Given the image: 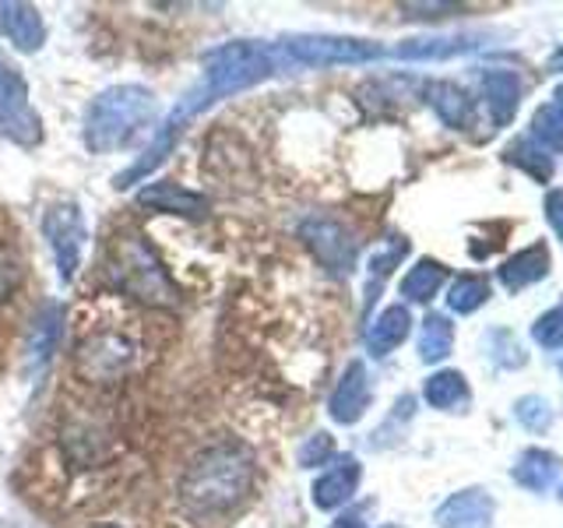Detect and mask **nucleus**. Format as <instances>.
Segmentation results:
<instances>
[{
    "mask_svg": "<svg viewBox=\"0 0 563 528\" xmlns=\"http://www.w3.org/2000/svg\"><path fill=\"white\" fill-rule=\"evenodd\" d=\"M278 70H286V64H282L275 43L268 46V43L240 40V43H225L219 50H208L198 85H194L190 92L173 106L169 117L158 123L152 145L141 152L128 169L117 173L113 187L128 190L131 184H141L145 176H152L158 169V163H166V158H169V152L176 148V141H180V131L194 117H201L205 110H211V106L229 99V96L246 92V88L268 81L272 75H278Z\"/></svg>",
    "mask_w": 563,
    "mask_h": 528,
    "instance_id": "f257e3e1",
    "label": "nucleus"
},
{
    "mask_svg": "<svg viewBox=\"0 0 563 528\" xmlns=\"http://www.w3.org/2000/svg\"><path fill=\"white\" fill-rule=\"evenodd\" d=\"M254 486V454L240 440H222L194 454L180 480V497L194 515H225Z\"/></svg>",
    "mask_w": 563,
    "mask_h": 528,
    "instance_id": "f03ea898",
    "label": "nucleus"
},
{
    "mask_svg": "<svg viewBox=\"0 0 563 528\" xmlns=\"http://www.w3.org/2000/svg\"><path fill=\"white\" fill-rule=\"evenodd\" d=\"M155 120V96L145 85H110L88 102L85 110V145L88 152L106 155L128 148L131 141Z\"/></svg>",
    "mask_w": 563,
    "mask_h": 528,
    "instance_id": "7ed1b4c3",
    "label": "nucleus"
},
{
    "mask_svg": "<svg viewBox=\"0 0 563 528\" xmlns=\"http://www.w3.org/2000/svg\"><path fill=\"white\" fill-rule=\"evenodd\" d=\"M106 275H110L113 289L137 299L145 307H176L180 293H176L173 278L166 275L163 261L137 233L117 237L110 254H106Z\"/></svg>",
    "mask_w": 563,
    "mask_h": 528,
    "instance_id": "20e7f679",
    "label": "nucleus"
},
{
    "mask_svg": "<svg viewBox=\"0 0 563 528\" xmlns=\"http://www.w3.org/2000/svg\"><path fill=\"white\" fill-rule=\"evenodd\" d=\"M282 64L289 67H339V64H369L384 57V46L356 35H286L275 43Z\"/></svg>",
    "mask_w": 563,
    "mask_h": 528,
    "instance_id": "39448f33",
    "label": "nucleus"
},
{
    "mask_svg": "<svg viewBox=\"0 0 563 528\" xmlns=\"http://www.w3.org/2000/svg\"><path fill=\"white\" fill-rule=\"evenodd\" d=\"M137 360V345L120 331H96L78 342L75 349V374L88 384H113L131 374Z\"/></svg>",
    "mask_w": 563,
    "mask_h": 528,
    "instance_id": "423d86ee",
    "label": "nucleus"
},
{
    "mask_svg": "<svg viewBox=\"0 0 563 528\" xmlns=\"http://www.w3.org/2000/svg\"><path fill=\"white\" fill-rule=\"evenodd\" d=\"M43 117L35 113L29 99L25 75L0 57V138L14 141L22 148H35L43 145Z\"/></svg>",
    "mask_w": 563,
    "mask_h": 528,
    "instance_id": "0eeeda50",
    "label": "nucleus"
},
{
    "mask_svg": "<svg viewBox=\"0 0 563 528\" xmlns=\"http://www.w3.org/2000/svg\"><path fill=\"white\" fill-rule=\"evenodd\" d=\"M43 237L57 261V272L64 282H70L81 268V254H85V240H88V226L85 216L75 201H57L43 211Z\"/></svg>",
    "mask_w": 563,
    "mask_h": 528,
    "instance_id": "6e6552de",
    "label": "nucleus"
},
{
    "mask_svg": "<svg viewBox=\"0 0 563 528\" xmlns=\"http://www.w3.org/2000/svg\"><path fill=\"white\" fill-rule=\"evenodd\" d=\"M299 237L310 246V254L324 264L331 275H349L356 268L360 257V240L349 233V229L331 219V216H307L299 222Z\"/></svg>",
    "mask_w": 563,
    "mask_h": 528,
    "instance_id": "1a4fd4ad",
    "label": "nucleus"
},
{
    "mask_svg": "<svg viewBox=\"0 0 563 528\" xmlns=\"http://www.w3.org/2000/svg\"><path fill=\"white\" fill-rule=\"evenodd\" d=\"M64 321H67V307L60 299H46V304L35 310L32 324H29V339H25V356H22V370L29 377L43 374L49 366L53 352L60 345Z\"/></svg>",
    "mask_w": 563,
    "mask_h": 528,
    "instance_id": "9d476101",
    "label": "nucleus"
},
{
    "mask_svg": "<svg viewBox=\"0 0 563 528\" xmlns=\"http://www.w3.org/2000/svg\"><path fill=\"white\" fill-rule=\"evenodd\" d=\"M137 205L145 211H158V216H176V219H190L201 222L208 219V198L198 190H187L176 180H155L137 190Z\"/></svg>",
    "mask_w": 563,
    "mask_h": 528,
    "instance_id": "9b49d317",
    "label": "nucleus"
},
{
    "mask_svg": "<svg viewBox=\"0 0 563 528\" xmlns=\"http://www.w3.org/2000/svg\"><path fill=\"white\" fill-rule=\"evenodd\" d=\"M369 402H374V384H369V374H366V363L352 360L345 366V374L339 377L331 392V402H328V413L334 422H342V427H352V422H360L363 413L369 409Z\"/></svg>",
    "mask_w": 563,
    "mask_h": 528,
    "instance_id": "f8f14e48",
    "label": "nucleus"
},
{
    "mask_svg": "<svg viewBox=\"0 0 563 528\" xmlns=\"http://www.w3.org/2000/svg\"><path fill=\"white\" fill-rule=\"evenodd\" d=\"M360 480H363V465L356 462V458H339V462H334L324 475H317L313 504L321 510H334V507L349 504L352 497H356Z\"/></svg>",
    "mask_w": 563,
    "mask_h": 528,
    "instance_id": "ddd939ff",
    "label": "nucleus"
},
{
    "mask_svg": "<svg viewBox=\"0 0 563 528\" xmlns=\"http://www.w3.org/2000/svg\"><path fill=\"white\" fill-rule=\"evenodd\" d=\"M493 518V501L483 490H465L454 493L451 501L440 504L437 510V525L440 528H486Z\"/></svg>",
    "mask_w": 563,
    "mask_h": 528,
    "instance_id": "4468645a",
    "label": "nucleus"
},
{
    "mask_svg": "<svg viewBox=\"0 0 563 528\" xmlns=\"http://www.w3.org/2000/svg\"><path fill=\"white\" fill-rule=\"evenodd\" d=\"M409 328H412V317L405 307H384L377 314V321L366 328V349L374 356H387L395 352L405 339H409Z\"/></svg>",
    "mask_w": 563,
    "mask_h": 528,
    "instance_id": "2eb2a0df",
    "label": "nucleus"
},
{
    "mask_svg": "<svg viewBox=\"0 0 563 528\" xmlns=\"http://www.w3.org/2000/svg\"><path fill=\"white\" fill-rule=\"evenodd\" d=\"M4 35L22 53H35L46 43L43 14L32 4H4Z\"/></svg>",
    "mask_w": 563,
    "mask_h": 528,
    "instance_id": "dca6fc26",
    "label": "nucleus"
},
{
    "mask_svg": "<svg viewBox=\"0 0 563 528\" xmlns=\"http://www.w3.org/2000/svg\"><path fill=\"white\" fill-rule=\"evenodd\" d=\"M483 99L489 106V113L497 123H507L518 110L521 99V81L510 70H486L483 75Z\"/></svg>",
    "mask_w": 563,
    "mask_h": 528,
    "instance_id": "f3484780",
    "label": "nucleus"
},
{
    "mask_svg": "<svg viewBox=\"0 0 563 528\" xmlns=\"http://www.w3.org/2000/svg\"><path fill=\"white\" fill-rule=\"evenodd\" d=\"M427 102L433 106L440 120L451 123V128H465V123L472 120V113H475L472 96L462 92V88L451 85V81H433V85H427Z\"/></svg>",
    "mask_w": 563,
    "mask_h": 528,
    "instance_id": "a211bd4d",
    "label": "nucleus"
},
{
    "mask_svg": "<svg viewBox=\"0 0 563 528\" xmlns=\"http://www.w3.org/2000/svg\"><path fill=\"white\" fill-rule=\"evenodd\" d=\"M448 282V268L433 257L416 261L401 278V296L412 299V304H430V299L440 293V286Z\"/></svg>",
    "mask_w": 563,
    "mask_h": 528,
    "instance_id": "6ab92c4d",
    "label": "nucleus"
},
{
    "mask_svg": "<svg viewBox=\"0 0 563 528\" xmlns=\"http://www.w3.org/2000/svg\"><path fill=\"white\" fill-rule=\"evenodd\" d=\"M545 268H550V257H545V246H525V251H518L510 261H504L500 268V282L507 289H525L532 286V282H539L545 275Z\"/></svg>",
    "mask_w": 563,
    "mask_h": 528,
    "instance_id": "aec40b11",
    "label": "nucleus"
},
{
    "mask_svg": "<svg viewBox=\"0 0 563 528\" xmlns=\"http://www.w3.org/2000/svg\"><path fill=\"white\" fill-rule=\"evenodd\" d=\"M472 50L465 35H433V40H405L391 53L401 61H448L454 53Z\"/></svg>",
    "mask_w": 563,
    "mask_h": 528,
    "instance_id": "412c9836",
    "label": "nucleus"
},
{
    "mask_svg": "<svg viewBox=\"0 0 563 528\" xmlns=\"http://www.w3.org/2000/svg\"><path fill=\"white\" fill-rule=\"evenodd\" d=\"M422 398H427L433 409H444V413L462 409V405H468V384L457 370H440V374H433L427 387H422Z\"/></svg>",
    "mask_w": 563,
    "mask_h": 528,
    "instance_id": "4be33fe9",
    "label": "nucleus"
},
{
    "mask_svg": "<svg viewBox=\"0 0 563 528\" xmlns=\"http://www.w3.org/2000/svg\"><path fill=\"white\" fill-rule=\"evenodd\" d=\"M454 345V324L444 314H430L419 328V360L422 363H440Z\"/></svg>",
    "mask_w": 563,
    "mask_h": 528,
    "instance_id": "5701e85b",
    "label": "nucleus"
},
{
    "mask_svg": "<svg viewBox=\"0 0 563 528\" xmlns=\"http://www.w3.org/2000/svg\"><path fill=\"white\" fill-rule=\"evenodd\" d=\"M556 475H560V458L550 451H528L515 469V480L528 490H545Z\"/></svg>",
    "mask_w": 563,
    "mask_h": 528,
    "instance_id": "b1692460",
    "label": "nucleus"
},
{
    "mask_svg": "<svg viewBox=\"0 0 563 528\" xmlns=\"http://www.w3.org/2000/svg\"><path fill=\"white\" fill-rule=\"evenodd\" d=\"M486 296H489L486 278H479V275H462V278H454V282H451V289H448V307H451L454 314H472L475 307H483V304H486Z\"/></svg>",
    "mask_w": 563,
    "mask_h": 528,
    "instance_id": "393cba45",
    "label": "nucleus"
},
{
    "mask_svg": "<svg viewBox=\"0 0 563 528\" xmlns=\"http://www.w3.org/2000/svg\"><path fill=\"white\" fill-rule=\"evenodd\" d=\"M401 257H405V240H391L380 254H374V261H369V282H366V310L377 304L380 286L387 282V275H391V268Z\"/></svg>",
    "mask_w": 563,
    "mask_h": 528,
    "instance_id": "a878e982",
    "label": "nucleus"
},
{
    "mask_svg": "<svg viewBox=\"0 0 563 528\" xmlns=\"http://www.w3.org/2000/svg\"><path fill=\"white\" fill-rule=\"evenodd\" d=\"M22 275H25L22 254H18L11 243L0 240V304L18 293V286H22Z\"/></svg>",
    "mask_w": 563,
    "mask_h": 528,
    "instance_id": "bb28decb",
    "label": "nucleus"
},
{
    "mask_svg": "<svg viewBox=\"0 0 563 528\" xmlns=\"http://www.w3.org/2000/svg\"><path fill=\"white\" fill-rule=\"evenodd\" d=\"M532 131L545 148H553V152L563 148V113L556 110V106H545V110L536 113Z\"/></svg>",
    "mask_w": 563,
    "mask_h": 528,
    "instance_id": "cd10ccee",
    "label": "nucleus"
},
{
    "mask_svg": "<svg viewBox=\"0 0 563 528\" xmlns=\"http://www.w3.org/2000/svg\"><path fill=\"white\" fill-rule=\"evenodd\" d=\"M331 458H334V440H331V433H313V437H307V444L299 448V465H303V469L328 465Z\"/></svg>",
    "mask_w": 563,
    "mask_h": 528,
    "instance_id": "c85d7f7f",
    "label": "nucleus"
},
{
    "mask_svg": "<svg viewBox=\"0 0 563 528\" xmlns=\"http://www.w3.org/2000/svg\"><path fill=\"white\" fill-rule=\"evenodd\" d=\"M532 334H536V342H539V345L556 349V345L563 342V304L553 307L550 314H542L539 321H536V328H532Z\"/></svg>",
    "mask_w": 563,
    "mask_h": 528,
    "instance_id": "c756f323",
    "label": "nucleus"
},
{
    "mask_svg": "<svg viewBox=\"0 0 563 528\" xmlns=\"http://www.w3.org/2000/svg\"><path fill=\"white\" fill-rule=\"evenodd\" d=\"M518 419L528 430H545L550 427V409H545L542 398H525V402H518Z\"/></svg>",
    "mask_w": 563,
    "mask_h": 528,
    "instance_id": "7c9ffc66",
    "label": "nucleus"
},
{
    "mask_svg": "<svg viewBox=\"0 0 563 528\" xmlns=\"http://www.w3.org/2000/svg\"><path fill=\"white\" fill-rule=\"evenodd\" d=\"M545 208H550V219L556 226V233L563 237V190H553L550 201H545Z\"/></svg>",
    "mask_w": 563,
    "mask_h": 528,
    "instance_id": "2f4dec72",
    "label": "nucleus"
},
{
    "mask_svg": "<svg viewBox=\"0 0 563 528\" xmlns=\"http://www.w3.org/2000/svg\"><path fill=\"white\" fill-rule=\"evenodd\" d=\"M331 528H366V521H363V510H352V515H342V518L334 521Z\"/></svg>",
    "mask_w": 563,
    "mask_h": 528,
    "instance_id": "473e14b6",
    "label": "nucleus"
},
{
    "mask_svg": "<svg viewBox=\"0 0 563 528\" xmlns=\"http://www.w3.org/2000/svg\"><path fill=\"white\" fill-rule=\"evenodd\" d=\"M550 67H553V70H560V67H563V50H560V53H556V57L550 61Z\"/></svg>",
    "mask_w": 563,
    "mask_h": 528,
    "instance_id": "72a5a7b5",
    "label": "nucleus"
},
{
    "mask_svg": "<svg viewBox=\"0 0 563 528\" xmlns=\"http://www.w3.org/2000/svg\"><path fill=\"white\" fill-rule=\"evenodd\" d=\"M556 102H560V106H556V110L563 113V85H560V92H556Z\"/></svg>",
    "mask_w": 563,
    "mask_h": 528,
    "instance_id": "f704fd0d",
    "label": "nucleus"
},
{
    "mask_svg": "<svg viewBox=\"0 0 563 528\" xmlns=\"http://www.w3.org/2000/svg\"><path fill=\"white\" fill-rule=\"evenodd\" d=\"M0 35H4V4H0Z\"/></svg>",
    "mask_w": 563,
    "mask_h": 528,
    "instance_id": "c9c22d12",
    "label": "nucleus"
},
{
    "mask_svg": "<svg viewBox=\"0 0 563 528\" xmlns=\"http://www.w3.org/2000/svg\"><path fill=\"white\" fill-rule=\"evenodd\" d=\"M102 528H117V525H102Z\"/></svg>",
    "mask_w": 563,
    "mask_h": 528,
    "instance_id": "e433bc0d",
    "label": "nucleus"
},
{
    "mask_svg": "<svg viewBox=\"0 0 563 528\" xmlns=\"http://www.w3.org/2000/svg\"><path fill=\"white\" fill-rule=\"evenodd\" d=\"M560 497H563V486H560Z\"/></svg>",
    "mask_w": 563,
    "mask_h": 528,
    "instance_id": "4c0bfd02",
    "label": "nucleus"
},
{
    "mask_svg": "<svg viewBox=\"0 0 563 528\" xmlns=\"http://www.w3.org/2000/svg\"><path fill=\"white\" fill-rule=\"evenodd\" d=\"M387 528H395V525H387Z\"/></svg>",
    "mask_w": 563,
    "mask_h": 528,
    "instance_id": "58836bf2",
    "label": "nucleus"
}]
</instances>
